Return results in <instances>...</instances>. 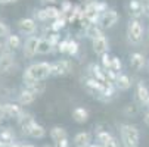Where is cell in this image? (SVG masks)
Returning a JSON list of instances; mask_svg holds the SVG:
<instances>
[{"mask_svg": "<svg viewBox=\"0 0 149 147\" xmlns=\"http://www.w3.org/2000/svg\"><path fill=\"white\" fill-rule=\"evenodd\" d=\"M52 75V63L47 62H37V63L30 65L24 72V84L45 81L47 77Z\"/></svg>", "mask_w": 149, "mask_h": 147, "instance_id": "obj_1", "label": "cell"}, {"mask_svg": "<svg viewBox=\"0 0 149 147\" xmlns=\"http://www.w3.org/2000/svg\"><path fill=\"white\" fill-rule=\"evenodd\" d=\"M120 135H121V143L124 147H139L140 131L136 125L123 124L120 127Z\"/></svg>", "mask_w": 149, "mask_h": 147, "instance_id": "obj_2", "label": "cell"}, {"mask_svg": "<svg viewBox=\"0 0 149 147\" xmlns=\"http://www.w3.org/2000/svg\"><path fill=\"white\" fill-rule=\"evenodd\" d=\"M143 25L139 19H132L127 24V38L132 44H140L143 41Z\"/></svg>", "mask_w": 149, "mask_h": 147, "instance_id": "obj_3", "label": "cell"}, {"mask_svg": "<svg viewBox=\"0 0 149 147\" xmlns=\"http://www.w3.org/2000/svg\"><path fill=\"white\" fill-rule=\"evenodd\" d=\"M72 71V62L70 59H61L52 63V77H65Z\"/></svg>", "mask_w": 149, "mask_h": 147, "instance_id": "obj_4", "label": "cell"}, {"mask_svg": "<svg viewBox=\"0 0 149 147\" xmlns=\"http://www.w3.org/2000/svg\"><path fill=\"white\" fill-rule=\"evenodd\" d=\"M120 19V15L115 9H108L106 12H103L100 15V19H99V25L102 30H109L112 28Z\"/></svg>", "mask_w": 149, "mask_h": 147, "instance_id": "obj_5", "label": "cell"}, {"mask_svg": "<svg viewBox=\"0 0 149 147\" xmlns=\"http://www.w3.org/2000/svg\"><path fill=\"white\" fill-rule=\"evenodd\" d=\"M83 87L86 88V91H87L89 94H92V96H95V97H100V94H102V91H103V88H105V84L96 81V79L92 78V77H87V78L83 79Z\"/></svg>", "mask_w": 149, "mask_h": 147, "instance_id": "obj_6", "label": "cell"}, {"mask_svg": "<svg viewBox=\"0 0 149 147\" xmlns=\"http://www.w3.org/2000/svg\"><path fill=\"white\" fill-rule=\"evenodd\" d=\"M92 47H93V52L97 56H103V55H106L109 52V41L105 37V34L99 35V37L92 40Z\"/></svg>", "mask_w": 149, "mask_h": 147, "instance_id": "obj_7", "label": "cell"}, {"mask_svg": "<svg viewBox=\"0 0 149 147\" xmlns=\"http://www.w3.org/2000/svg\"><path fill=\"white\" fill-rule=\"evenodd\" d=\"M38 43H40V37L37 35H30L27 40H25V43H24V56L31 59L37 55V49H38Z\"/></svg>", "mask_w": 149, "mask_h": 147, "instance_id": "obj_8", "label": "cell"}, {"mask_svg": "<svg viewBox=\"0 0 149 147\" xmlns=\"http://www.w3.org/2000/svg\"><path fill=\"white\" fill-rule=\"evenodd\" d=\"M18 30L21 34H25V35H34V32L37 31V24H36V19L33 18H22L18 21Z\"/></svg>", "mask_w": 149, "mask_h": 147, "instance_id": "obj_9", "label": "cell"}, {"mask_svg": "<svg viewBox=\"0 0 149 147\" xmlns=\"http://www.w3.org/2000/svg\"><path fill=\"white\" fill-rule=\"evenodd\" d=\"M18 124H19V128H21V131H22V134L24 135H30V131L33 128V125L36 124V119H34V116L31 113H25L24 112V115L18 119Z\"/></svg>", "mask_w": 149, "mask_h": 147, "instance_id": "obj_10", "label": "cell"}, {"mask_svg": "<svg viewBox=\"0 0 149 147\" xmlns=\"http://www.w3.org/2000/svg\"><path fill=\"white\" fill-rule=\"evenodd\" d=\"M136 99H137V101L142 104V106L146 108L148 100H149V88H148V86L143 81H139L136 84Z\"/></svg>", "mask_w": 149, "mask_h": 147, "instance_id": "obj_11", "label": "cell"}, {"mask_svg": "<svg viewBox=\"0 0 149 147\" xmlns=\"http://www.w3.org/2000/svg\"><path fill=\"white\" fill-rule=\"evenodd\" d=\"M89 72H90V77L95 78L96 81L102 82V84H108V79H106V72L102 66L96 65V63H92L89 66Z\"/></svg>", "mask_w": 149, "mask_h": 147, "instance_id": "obj_12", "label": "cell"}, {"mask_svg": "<svg viewBox=\"0 0 149 147\" xmlns=\"http://www.w3.org/2000/svg\"><path fill=\"white\" fill-rule=\"evenodd\" d=\"M3 110H5V115L6 116L15 118V119H19L21 116L24 115L21 106H19V104H16V103H6V104H3Z\"/></svg>", "mask_w": 149, "mask_h": 147, "instance_id": "obj_13", "label": "cell"}, {"mask_svg": "<svg viewBox=\"0 0 149 147\" xmlns=\"http://www.w3.org/2000/svg\"><path fill=\"white\" fill-rule=\"evenodd\" d=\"M129 13L132 19H139L145 13V8L140 3V0H130L129 3Z\"/></svg>", "mask_w": 149, "mask_h": 147, "instance_id": "obj_14", "label": "cell"}, {"mask_svg": "<svg viewBox=\"0 0 149 147\" xmlns=\"http://www.w3.org/2000/svg\"><path fill=\"white\" fill-rule=\"evenodd\" d=\"M92 144V134L87 131L77 133L74 137V146L75 147H89Z\"/></svg>", "mask_w": 149, "mask_h": 147, "instance_id": "obj_15", "label": "cell"}, {"mask_svg": "<svg viewBox=\"0 0 149 147\" xmlns=\"http://www.w3.org/2000/svg\"><path fill=\"white\" fill-rule=\"evenodd\" d=\"M114 86H115V88L120 90V91H127V90H130V87H132V79H130L129 75L120 72V74L117 75V81H115Z\"/></svg>", "mask_w": 149, "mask_h": 147, "instance_id": "obj_16", "label": "cell"}, {"mask_svg": "<svg viewBox=\"0 0 149 147\" xmlns=\"http://www.w3.org/2000/svg\"><path fill=\"white\" fill-rule=\"evenodd\" d=\"M145 63H146V57H145L142 53L134 52V53L130 55V66H132L134 71H140V69H143Z\"/></svg>", "mask_w": 149, "mask_h": 147, "instance_id": "obj_17", "label": "cell"}, {"mask_svg": "<svg viewBox=\"0 0 149 147\" xmlns=\"http://www.w3.org/2000/svg\"><path fill=\"white\" fill-rule=\"evenodd\" d=\"M36 99H37V94H34V93H33L31 90H28V88H24L22 91L19 93V97H18L19 104H22V106H28V104L34 103Z\"/></svg>", "mask_w": 149, "mask_h": 147, "instance_id": "obj_18", "label": "cell"}, {"mask_svg": "<svg viewBox=\"0 0 149 147\" xmlns=\"http://www.w3.org/2000/svg\"><path fill=\"white\" fill-rule=\"evenodd\" d=\"M13 65V56H12V50H5L2 59H0V71L2 72H8L10 69V66Z\"/></svg>", "mask_w": 149, "mask_h": 147, "instance_id": "obj_19", "label": "cell"}, {"mask_svg": "<svg viewBox=\"0 0 149 147\" xmlns=\"http://www.w3.org/2000/svg\"><path fill=\"white\" fill-rule=\"evenodd\" d=\"M72 119L77 124H84L89 121V110L86 108H75L72 110Z\"/></svg>", "mask_w": 149, "mask_h": 147, "instance_id": "obj_20", "label": "cell"}, {"mask_svg": "<svg viewBox=\"0 0 149 147\" xmlns=\"http://www.w3.org/2000/svg\"><path fill=\"white\" fill-rule=\"evenodd\" d=\"M49 134H50V138L53 140V143H58L61 140L68 138V133H67V130L63 127H53Z\"/></svg>", "mask_w": 149, "mask_h": 147, "instance_id": "obj_21", "label": "cell"}, {"mask_svg": "<svg viewBox=\"0 0 149 147\" xmlns=\"http://www.w3.org/2000/svg\"><path fill=\"white\" fill-rule=\"evenodd\" d=\"M84 32H86V37L90 38V40H93V38L99 37V35H103V30L100 28L99 24H90V25H87L86 28H84Z\"/></svg>", "mask_w": 149, "mask_h": 147, "instance_id": "obj_22", "label": "cell"}, {"mask_svg": "<svg viewBox=\"0 0 149 147\" xmlns=\"http://www.w3.org/2000/svg\"><path fill=\"white\" fill-rule=\"evenodd\" d=\"M13 141H15V134L10 128H5V130L0 131V143L2 144L12 146V144H15Z\"/></svg>", "mask_w": 149, "mask_h": 147, "instance_id": "obj_23", "label": "cell"}, {"mask_svg": "<svg viewBox=\"0 0 149 147\" xmlns=\"http://www.w3.org/2000/svg\"><path fill=\"white\" fill-rule=\"evenodd\" d=\"M28 137H33V138H45L46 137V128L43 127V125H40V124H34L33 125V128L30 131V135Z\"/></svg>", "mask_w": 149, "mask_h": 147, "instance_id": "obj_24", "label": "cell"}, {"mask_svg": "<svg viewBox=\"0 0 149 147\" xmlns=\"http://www.w3.org/2000/svg\"><path fill=\"white\" fill-rule=\"evenodd\" d=\"M25 88L31 90L34 94H43L45 90H46V84L43 81H37V82H30V84H25Z\"/></svg>", "mask_w": 149, "mask_h": 147, "instance_id": "obj_25", "label": "cell"}, {"mask_svg": "<svg viewBox=\"0 0 149 147\" xmlns=\"http://www.w3.org/2000/svg\"><path fill=\"white\" fill-rule=\"evenodd\" d=\"M52 50H53V46L50 44V41L47 38H40L37 53L38 55H49V53H52Z\"/></svg>", "mask_w": 149, "mask_h": 147, "instance_id": "obj_26", "label": "cell"}, {"mask_svg": "<svg viewBox=\"0 0 149 147\" xmlns=\"http://www.w3.org/2000/svg\"><path fill=\"white\" fill-rule=\"evenodd\" d=\"M6 47H8L9 50H16V49H19V47H21V38H19V35L10 34V35L6 38Z\"/></svg>", "mask_w": 149, "mask_h": 147, "instance_id": "obj_27", "label": "cell"}, {"mask_svg": "<svg viewBox=\"0 0 149 147\" xmlns=\"http://www.w3.org/2000/svg\"><path fill=\"white\" fill-rule=\"evenodd\" d=\"M112 138V134L108 131V130H97L96 131V141L100 144V146H103L106 141H109Z\"/></svg>", "mask_w": 149, "mask_h": 147, "instance_id": "obj_28", "label": "cell"}, {"mask_svg": "<svg viewBox=\"0 0 149 147\" xmlns=\"http://www.w3.org/2000/svg\"><path fill=\"white\" fill-rule=\"evenodd\" d=\"M68 24V21H67V16H62V18H58L55 19L53 22L50 24V30L53 32H59L62 28H65V25Z\"/></svg>", "mask_w": 149, "mask_h": 147, "instance_id": "obj_29", "label": "cell"}, {"mask_svg": "<svg viewBox=\"0 0 149 147\" xmlns=\"http://www.w3.org/2000/svg\"><path fill=\"white\" fill-rule=\"evenodd\" d=\"M45 10H46L47 19H52V21H55V19H58V18H62V16H65V15L61 12V9H58V8H55V6H47Z\"/></svg>", "mask_w": 149, "mask_h": 147, "instance_id": "obj_30", "label": "cell"}, {"mask_svg": "<svg viewBox=\"0 0 149 147\" xmlns=\"http://www.w3.org/2000/svg\"><path fill=\"white\" fill-rule=\"evenodd\" d=\"M139 113V106L136 103H129L124 106V115L129 116V118H134Z\"/></svg>", "mask_w": 149, "mask_h": 147, "instance_id": "obj_31", "label": "cell"}, {"mask_svg": "<svg viewBox=\"0 0 149 147\" xmlns=\"http://www.w3.org/2000/svg\"><path fill=\"white\" fill-rule=\"evenodd\" d=\"M78 50H80L78 43H77L75 40H71V38H70V43H68V50H67V53H68L70 56H77Z\"/></svg>", "mask_w": 149, "mask_h": 147, "instance_id": "obj_32", "label": "cell"}, {"mask_svg": "<svg viewBox=\"0 0 149 147\" xmlns=\"http://www.w3.org/2000/svg\"><path fill=\"white\" fill-rule=\"evenodd\" d=\"M121 68H123V62L118 56H112V63H111V69L115 72V74H120L121 72Z\"/></svg>", "mask_w": 149, "mask_h": 147, "instance_id": "obj_33", "label": "cell"}, {"mask_svg": "<svg viewBox=\"0 0 149 147\" xmlns=\"http://www.w3.org/2000/svg\"><path fill=\"white\" fill-rule=\"evenodd\" d=\"M100 62H102V68L106 71V69H111V63H112V56H109L108 53L100 56Z\"/></svg>", "mask_w": 149, "mask_h": 147, "instance_id": "obj_34", "label": "cell"}, {"mask_svg": "<svg viewBox=\"0 0 149 147\" xmlns=\"http://www.w3.org/2000/svg\"><path fill=\"white\" fill-rule=\"evenodd\" d=\"M72 3L70 2V0H63L62 2V6H61V12L63 13V15H68V13H71L72 12Z\"/></svg>", "mask_w": 149, "mask_h": 147, "instance_id": "obj_35", "label": "cell"}, {"mask_svg": "<svg viewBox=\"0 0 149 147\" xmlns=\"http://www.w3.org/2000/svg\"><path fill=\"white\" fill-rule=\"evenodd\" d=\"M47 40L50 41V44L53 47H58V44L61 43V35H59V32H52V34H49Z\"/></svg>", "mask_w": 149, "mask_h": 147, "instance_id": "obj_36", "label": "cell"}, {"mask_svg": "<svg viewBox=\"0 0 149 147\" xmlns=\"http://www.w3.org/2000/svg\"><path fill=\"white\" fill-rule=\"evenodd\" d=\"M9 35H10L9 27L3 22V21H0V37H2V38H8Z\"/></svg>", "mask_w": 149, "mask_h": 147, "instance_id": "obj_37", "label": "cell"}, {"mask_svg": "<svg viewBox=\"0 0 149 147\" xmlns=\"http://www.w3.org/2000/svg\"><path fill=\"white\" fill-rule=\"evenodd\" d=\"M68 43H70V38H63V40H61V43L58 44L56 50H58L59 53H67V50H68Z\"/></svg>", "mask_w": 149, "mask_h": 147, "instance_id": "obj_38", "label": "cell"}, {"mask_svg": "<svg viewBox=\"0 0 149 147\" xmlns=\"http://www.w3.org/2000/svg\"><path fill=\"white\" fill-rule=\"evenodd\" d=\"M36 18L38 19V21H41V22H43V21H47V15H46V10L45 9H38V10H36Z\"/></svg>", "mask_w": 149, "mask_h": 147, "instance_id": "obj_39", "label": "cell"}, {"mask_svg": "<svg viewBox=\"0 0 149 147\" xmlns=\"http://www.w3.org/2000/svg\"><path fill=\"white\" fill-rule=\"evenodd\" d=\"M103 147H120V141H118L115 137H112L109 141H106V143L103 144Z\"/></svg>", "mask_w": 149, "mask_h": 147, "instance_id": "obj_40", "label": "cell"}, {"mask_svg": "<svg viewBox=\"0 0 149 147\" xmlns=\"http://www.w3.org/2000/svg\"><path fill=\"white\" fill-rule=\"evenodd\" d=\"M109 8H108V5H106L105 2H97V12L102 15L103 12H106V10H108Z\"/></svg>", "mask_w": 149, "mask_h": 147, "instance_id": "obj_41", "label": "cell"}, {"mask_svg": "<svg viewBox=\"0 0 149 147\" xmlns=\"http://www.w3.org/2000/svg\"><path fill=\"white\" fill-rule=\"evenodd\" d=\"M55 147H70V141H68V138L61 140V141L55 143Z\"/></svg>", "mask_w": 149, "mask_h": 147, "instance_id": "obj_42", "label": "cell"}, {"mask_svg": "<svg viewBox=\"0 0 149 147\" xmlns=\"http://www.w3.org/2000/svg\"><path fill=\"white\" fill-rule=\"evenodd\" d=\"M143 122H145V125L146 127H149V110L143 115Z\"/></svg>", "mask_w": 149, "mask_h": 147, "instance_id": "obj_43", "label": "cell"}, {"mask_svg": "<svg viewBox=\"0 0 149 147\" xmlns=\"http://www.w3.org/2000/svg\"><path fill=\"white\" fill-rule=\"evenodd\" d=\"M6 115H5V110H3V104H0V119H3Z\"/></svg>", "mask_w": 149, "mask_h": 147, "instance_id": "obj_44", "label": "cell"}, {"mask_svg": "<svg viewBox=\"0 0 149 147\" xmlns=\"http://www.w3.org/2000/svg\"><path fill=\"white\" fill-rule=\"evenodd\" d=\"M140 3L143 5V8H148L149 6V0H140Z\"/></svg>", "mask_w": 149, "mask_h": 147, "instance_id": "obj_45", "label": "cell"}, {"mask_svg": "<svg viewBox=\"0 0 149 147\" xmlns=\"http://www.w3.org/2000/svg\"><path fill=\"white\" fill-rule=\"evenodd\" d=\"M89 147H103V146H100L99 143H92V144H90Z\"/></svg>", "mask_w": 149, "mask_h": 147, "instance_id": "obj_46", "label": "cell"}, {"mask_svg": "<svg viewBox=\"0 0 149 147\" xmlns=\"http://www.w3.org/2000/svg\"><path fill=\"white\" fill-rule=\"evenodd\" d=\"M3 53H5V50H3V47H2V44H0V59H2V56H3Z\"/></svg>", "mask_w": 149, "mask_h": 147, "instance_id": "obj_47", "label": "cell"}, {"mask_svg": "<svg viewBox=\"0 0 149 147\" xmlns=\"http://www.w3.org/2000/svg\"><path fill=\"white\" fill-rule=\"evenodd\" d=\"M9 0H0V5H8Z\"/></svg>", "mask_w": 149, "mask_h": 147, "instance_id": "obj_48", "label": "cell"}, {"mask_svg": "<svg viewBox=\"0 0 149 147\" xmlns=\"http://www.w3.org/2000/svg\"><path fill=\"white\" fill-rule=\"evenodd\" d=\"M145 15H146V16H149V6H148V8H145Z\"/></svg>", "mask_w": 149, "mask_h": 147, "instance_id": "obj_49", "label": "cell"}, {"mask_svg": "<svg viewBox=\"0 0 149 147\" xmlns=\"http://www.w3.org/2000/svg\"><path fill=\"white\" fill-rule=\"evenodd\" d=\"M41 147H55V146H49V144H45V146H41Z\"/></svg>", "mask_w": 149, "mask_h": 147, "instance_id": "obj_50", "label": "cell"}, {"mask_svg": "<svg viewBox=\"0 0 149 147\" xmlns=\"http://www.w3.org/2000/svg\"><path fill=\"white\" fill-rule=\"evenodd\" d=\"M0 147H10V146H5V144H2V143H0Z\"/></svg>", "mask_w": 149, "mask_h": 147, "instance_id": "obj_51", "label": "cell"}, {"mask_svg": "<svg viewBox=\"0 0 149 147\" xmlns=\"http://www.w3.org/2000/svg\"><path fill=\"white\" fill-rule=\"evenodd\" d=\"M16 2V0H9V3H15Z\"/></svg>", "mask_w": 149, "mask_h": 147, "instance_id": "obj_52", "label": "cell"}, {"mask_svg": "<svg viewBox=\"0 0 149 147\" xmlns=\"http://www.w3.org/2000/svg\"><path fill=\"white\" fill-rule=\"evenodd\" d=\"M46 2H56V0H46Z\"/></svg>", "mask_w": 149, "mask_h": 147, "instance_id": "obj_53", "label": "cell"}, {"mask_svg": "<svg viewBox=\"0 0 149 147\" xmlns=\"http://www.w3.org/2000/svg\"><path fill=\"white\" fill-rule=\"evenodd\" d=\"M146 108H149V100H148V104H146Z\"/></svg>", "mask_w": 149, "mask_h": 147, "instance_id": "obj_54", "label": "cell"}, {"mask_svg": "<svg viewBox=\"0 0 149 147\" xmlns=\"http://www.w3.org/2000/svg\"><path fill=\"white\" fill-rule=\"evenodd\" d=\"M148 35H149V28H148Z\"/></svg>", "mask_w": 149, "mask_h": 147, "instance_id": "obj_55", "label": "cell"}]
</instances>
